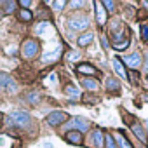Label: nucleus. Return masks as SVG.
I'll list each match as a JSON object with an SVG mask.
<instances>
[{"label": "nucleus", "mask_w": 148, "mask_h": 148, "mask_svg": "<svg viewBox=\"0 0 148 148\" xmlns=\"http://www.w3.org/2000/svg\"><path fill=\"white\" fill-rule=\"evenodd\" d=\"M129 79H131L132 84H138V73H136V70H132V71L129 73Z\"/></svg>", "instance_id": "28"}, {"label": "nucleus", "mask_w": 148, "mask_h": 148, "mask_svg": "<svg viewBox=\"0 0 148 148\" xmlns=\"http://www.w3.org/2000/svg\"><path fill=\"white\" fill-rule=\"evenodd\" d=\"M68 25L71 30H86L89 26V19L86 16H73L68 19Z\"/></svg>", "instance_id": "5"}, {"label": "nucleus", "mask_w": 148, "mask_h": 148, "mask_svg": "<svg viewBox=\"0 0 148 148\" xmlns=\"http://www.w3.org/2000/svg\"><path fill=\"white\" fill-rule=\"evenodd\" d=\"M92 40H94V35L87 32V33H82V35L79 37V40H77V42H79V45H80V47H86V45H89Z\"/></svg>", "instance_id": "13"}, {"label": "nucleus", "mask_w": 148, "mask_h": 148, "mask_svg": "<svg viewBox=\"0 0 148 148\" xmlns=\"http://www.w3.org/2000/svg\"><path fill=\"white\" fill-rule=\"evenodd\" d=\"M82 86L86 87V89H98V82L96 80H92V79H82Z\"/></svg>", "instance_id": "19"}, {"label": "nucleus", "mask_w": 148, "mask_h": 148, "mask_svg": "<svg viewBox=\"0 0 148 148\" xmlns=\"http://www.w3.org/2000/svg\"><path fill=\"white\" fill-rule=\"evenodd\" d=\"M143 5H145V7H148V2H143Z\"/></svg>", "instance_id": "36"}, {"label": "nucleus", "mask_w": 148, "mask_h": 148, "mask_svg": "<svg viewBox=\"0 0 148 148\" xmlns=\"http://www.w3.org/2000/svg\"><path fill=\"white\" fill-rule=\"evenodd\" d=\"M92 141H94V146L96 148H103L105 146V134L101 129H96L92 132Z\"/></svg>", "instance_id": "11"}, {"label": "nucleus", "mask_w": 148, "mask_h": 148, "mask_svg": "<svg viewBox=\"0 0 148 148\" xmlns=\"http://www.w3.org/2000/svg\"><path fill=\"white\" fill-rule=\"evenodd\" d=\"M30 4H32L30 0H21V2H19V5H21V7H30Z\"/></svg>", "instance_id": "32"}, {"label": "nucleus", "mask_w": 148, "mask_h": 148, "mask_svg": "<svg viewBox=\"0 0 148 148\" xmlns=\"http://www.w3.org/2000/svg\"><path fill=\"white\" fill-rule=\"evenodd\" d=\"M0 89L12 94V92H16V91H18V84L14 82V79L9 75V73L0 71Z\"/></svg>", "instance_id": "1"}, {"label": "nucleus", "mask_w": 148, "mask_h": 148, "mask_svg": "<svg viewBox=\"0 0 148 148\" xmlns=\"http://www.w3.org/2000/svg\"><path fill=\"white\" fill-rule=\"evenodd\" d=\"M129 125H131L132 132L136 134V138H138V139H139V141H141L143 145H146V143H148V138H146V134H145V129L141 127V124H138V122H136V120L132 119V120L129 122Z\"/></svg>", "instance_id": "6"}, {"label": "nucleus", "mask_w": 148, "mask_h": 148, "mask_svg": "<svg viewBox=\"0 0 148 148\" xmlns=\"http://www.w3.org/2000/svg\"><path fill=\"white\" fill-rule=\"evenodd\" d=\"M105 148H117L115 138H113L112 134H106V136H105Z\"/></svg>", "instance_id": "20"}, {"label": "nucleus", "mask_w": 148, "mask_h": 148, "mask_svg": "<svg viewBox=\"0 0 148 148\" xmlns=\"http://www.w3.org/2000/svg\"><path fill=\"white\" fill-rule=\"evenodd\" d=\"M145 71L148 73V54H146V63H145Z\"/></svg>", "instance_id": "33"}, {"label": "nucleus", "mask_w": 148, "mask_h": 148, "mask_svg": "<svg viewBox=\"0 0 148 148\" xmlns=\"http://www.w3.org/2000/svg\"><path fill=\"white\" fill-rule=\"evenodd\" d=\"M64 5H66V2H63V0H59V2H52V7H54L56 11H61Z\"/></svg>", "instance_id": "27"}, {"label": "nucleus", "mask_w": 148, "mask_h": 148, "mask_svg": "<svg viewBox=\"0 0 148 148\" xmlns=\"http://www.w3.org/2000/svg\"><path fill=\"white\" fill-rule=\"evenodd\" d=\"M68 119H70V117H68V113H64V112H52V113L47 115V124L52 125V127H58V125L64 124Z\"/></svg>", "instance_id": "4"}, {"label": "nucleus", "mask_w": 148, "mask_h": 148, "mask_svg": "<svg viewBox=\"0 0 148 148\" xmlns=\"http://www.w3.org/2000/svg\"><path fill=\"white\" fill-rule=\"evenodd\" d=\"M101 4H103V7H106V11H110V12H113V11H115V2L105 0V2H101Z\"/></svg>", "instance_id": "25"}, {"label": "nucleus", "mask_w": 148, "mask_h": 148, "mask_svg": "<svg viewBox=\"0 0 148 148\" xmlns=\"http://www.w3.org/2000/svg\"><path fill=\"white\" fill-rule=\"evenodd\" d=\"M106 89H108L110 92H119V91H120V86H119V82H117V79H113V77H110V79L106 80Z\"/></svg>", "instance_id": "15"}, {"label": "nucleus", "mask_w": 148, "mask_h": 148, "mask_svg": "<svg viewBox=\"0 0 148 148\" xmlns=\"http://www.w3.org/2000/svg\"><path fill=\"white\" fill-rule=\"evenodd\" d=\"M64 138H66L68 143L77 145V146H80V145L84 143V136H82V132H79V131H68Z\"/></svg>", "instance_id": "7"}, {"label": "nucleus", "mask_w": 148, "mask_h": 148, "mask_svg": "<svg viewBox=\"0 0 148 148\" xmlns=\"http://www.w3.org/2000/svg\"><path fill=\"white\" fill-rule=\"evenodd\" d=\"M9 120H11V124L16 125V127H26L32 119H30V115H28L26 112H12V113L9 115Z\"/></svg>", "instance_id": "3"}, {"label": "nucleus", "mask_w": 148, "mask_h": 148, "mask_svg": "<svg viewBox=\"0 0 148 148\" xmlns=\"http://www.w3.org/2000/svg\"><path fill=\"white\" fill-rule=\"evenodd\" d=\"M119 143H120V146H122V148H132V146H131V143H129L124 136H119Z\"/></svg>", "instance_id": "26"}, {"label": "nucleus", "mask_w": 148, "mask_h": 148, "mask_svg": "<svg viewBox=\"0 0 148 148\" xmlns=\"http://www.w3.org/2000/svg\"><path fill=\"white\" fill-rule=\"evenodd\" d=\"M38 99H40V92H37V91H33V92L28 96V101H30V103H33V105H35V103H38Z\"/></svg>", "instance_id": "23"}, {"label": "nucleus", "mask_w": 148, "mask_h": 148, "mask_svg": "<svg viewBox=\"0 0 148 148\" xmlns=\"http://www.w3.org/2000/svg\"><path fill=\"white\" fill-rule=\"evenodd\" d=\"M77 71H79V73H84V75H91V77H96V75H98V70H96L94 66H91L89 63L77 64Z\"/></svg>", "instance_id": "10"}, {"label": "nucleus", "mask_w": 148, "mask_h": 148, "mask_svg": "<svg viewBox=\"0 0 148 148\" xmlns=\"http://www.w3.org/2000/svg\"><path fill=\"white\" fill-rule=\"evenodd\" d=\"M16 5H18V4H16V2H11V0H7V2H2V7L5 9L7 14H11V12L16 9Z\"/></svg>", "instance_id": "22"}, {"label": "nucleus", "mask_w": 148, "mask_h": 148, "mask_svg": "<svg viewBox=\"0 0 148 148\" xmlns=\"http://www.w3.org/2000/svg\"><path fill=\"white\" fill-rule=\"evenodd\" d=\"M2 16H4V11H2V9H0V18H2Z\"/></svg>", "instance_id": "35"}, {"label": "nucleus", "mask_w": 148, "mask_h": 148, "mask_svg": "<svg viewBox=\"0 0 148 148\" xmlns=\"http://www.w3.org/2000/svg\"><path fill=\"white\" fill-rule=\"evenodd\" d=\"M37 52H38V44H37V40H25L23 42V45H21V54H23V58L25 59H32L33 56H37Z\"/></svg>", "instance_id": "2"}, {"label": "nucleus", "mask_w": 148, "mask_h": 148, "mask_svg": "<svg viewBox=\"0 0 148 148\" xmlns=\"http://www.w3.org/2000/svg\"><path fill=\"white\" fill-rule=\"evenodd\" d=\"M45 28H47V23H40V25L37 26V33H42Z\"/></svg>", "instance_id": "30"}, {"label": "nucleus", "mask_w": 148, "mask_h": 148, "mask_svg": "<svg viewBox=\"0 0 148 148\" xmlns=\"http://www.w3.org/2000/svg\"><path fill=\"white\" fill-rule=\"evenodd\" d=\"M58 58H59V51H54V52L44 54L42 56V63H52V61H58Z\"/></svg>", "instance_id": "18"}, {"label": "nucleus", "mask_w": 148, "mask_h": 148, "mask_svg": "<svg viewBox=\"0 0 148 148\" xmlns=\"http://www.w3.org/2000/svg\"><path fill=\"white\" fill-rule=\"evenodd\" d=\"M64 94H66L68 98H71V99H77V98H79V89H77L75 86H66V87H64Z\"/></svg>", "instance_id": "16"}, {"label": "nucleus", "mask_w": 148, "mask_h": 148, "mask_svg": "<svg viewBox=\"0 0 148 148\" xmlns=\"http://www.w3.org/2000/svg\"><path fill=\"white\" fill-rule=\"evenodd\" d=\"M141 38L143 40H148V23H143L141 25Z\"/></svg>", "instance_id": "24"}, {"label": "nucleus", "mask_w": 148, "mask_h": 148, "mask_svg": "<svg viewBox=\"0 0 148 148\" xmlns=\"http://www.w3.org/2000/svg\"><path fill=\"white\" fill-rule=\"evenodd\" d=\"M124 63H125V64H129V68L136 70V68H139V64H141V54H139V52L129 54V56H125V58H124Z\"/></svg>", "instance_id": "8"}, {"label": "nucleus", "mask_w": 148, "mask_h": 148, "mask_svg": "<svg viewBox=\"0 0 148 148\" xmlns=\"http://www.w3.org/2000/svg\"><path fill=\"white\" fill-rule=\"evenodd\" d=\"M113 66H115V71L119 73L120 77L127 79V71H125V68H124V64H122V61L119 58H113Z\"/></svg>", "instance_id": "14"}, {"label": "nucleus", "mask_w": 148, "mask_h": 148, "mask_svg": "<svg viewBox=\"0 0 148 148\" xmlns=\"http://www.w3.org/2000/svg\"><path fill=\"white\" fill-rule=\"evenodd\" d=\"M79 56H80V52H68V54H66V59H68V61H70V59H77Z\"/></svg>", "instance_id": "29"}, {"label": "nucleus", "mask_w": 148, "mask_h": 148, "mask_svg": "<svg viewBox=\"0 0 148 148\" xmlns=\"http://www.w3.org/2000/svg\"><path fill=\"white\" fill-rule=\"evenodd\" d=\"M18 18L23 21V23H28V21H32V18H33V14L28 11V9H21L19 12H18Z\"/></svg>", "instance_id": "17"}, {"label": "nucleus", "mask_w": 148, "mask_h": 148, "mask_svg": "<svg viewBox=\"0 0 148 148\" xmlns=\"http://www.w3.org/2000/svg\"><path fill=\"white\" fill-rule=\"evenodd\" d=\"M101 42H103V45H105V47H108V42H106V38H105V37L101 38Z\"/></svg>", "instance_id": "34"}, {"label": "nucleus", "mask_w": 148, "mask_h": 148, "mask_svg": "<svg viewBox=\"0 0 148 148\" xmlns=\"http://www.w3.org/2000/svg\"><path fill=\"white\" fill-rule=\"evenodd\" d=\"M129 44H131V42H129V38H125L124 42H117V44H112V47H113L115 51H124V49H127V47H129Z\"/></svg>", "instance_id": "21"}, {"label": "nucleus", "mask_w": 148, "mask_h": 148, "mask_svg": "<svg viewBox=\"0 0 148 148\" xmlns=\"http://www.w3.org/2000/svg\"><path fill=\"white\" fill-rule=\"evenodd\" d=\"M94 9H96V21L99 26H103L106 23V12H105V7L101 2H94Z\"/></svg>", "instance_id": "9"}, {"label": "nucleus", "mask_w": 148, "mask_h": 148, "mask_svg": "<svg viewBox=\"0 0 148 148\" xmlns=\"http://www.w3.org/2000/svg\"><path fill=\"white\" fill-rule=\"evenodd\" d=\"M86 2H70V7H84Z\"/></svg>", "instance_id": "31"}, {"label": "nucleus", "mask_w": 148, "mask_h": 148, "mask_svg": "<svg viewBox=\"0 0 148 148\" xmlns=\"http://www.w3.org/2000/svg\"><path fill=\"white\" fill-rule=\"evenodd\" d=\"M73 125L79 129V132L89 131V122H87L86 119H82V117H75V120H73Z\"/></svg>", "instance_id": "12"}]
</instances>
